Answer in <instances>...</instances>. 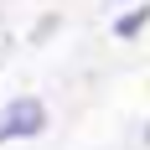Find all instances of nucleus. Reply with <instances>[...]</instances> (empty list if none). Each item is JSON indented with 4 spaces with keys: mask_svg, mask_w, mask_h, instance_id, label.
Returning a JSON list of instances; mask_svg holds the SVG:
<instances>
[{
    "mask_svg": "<svg viewBox=\"0 0 150 150\" xmlns=\"http://www.w3.org/2000/svg\"><path fill=\"white\" fill-rule=\"evenodd\" d=\"M145 21H150V11H145V5H135V11H124L119 21H114V36H135Z\"/></svg>",
    "mask_w": 150,
    "mask_h": 150,
    "instance_id": "nucleus-2",
    "label": "nucleus"
},
{
    "mask_svg": "<svg viewBox=\"0 0 150 150\" xmlns=\"http://www.w3.org/2000/svg\"><path fill=\"white\" fill-rule=\"evenodd\" d=\"M47 129V109L42 98H11V104L0 109V145H11V140H31Z\"/></svg>",
    "mask_w": 150,
    "mask_h": 150,
    "instance_id": "nucleus-1",
    "label": "nucleus"
},
{
    "mask_svg": "<svg viewBox=\"0 0 150 150\" xmlns=\"http://www.w3.org/2000/svg\"><path fill=\"white\" fill-rule=\"evenodd\" d=\"M104 5H114V0H104Z\"/></svg>",
    "mask_w": 150,
    "mask_h": 150,
    "instance_id": "nucleus-3",
    "label": "nucleus"
}]
</instances>
